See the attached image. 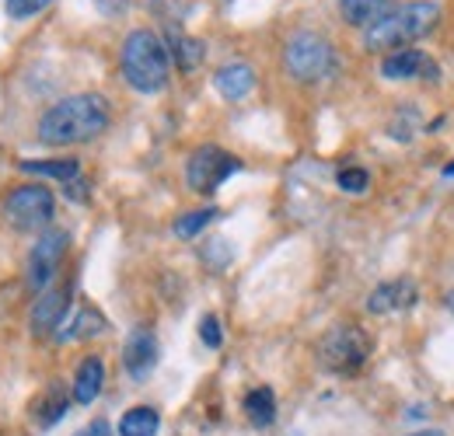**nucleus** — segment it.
Instances as JSON below:
<instances>
[{"label": "nucleus", "mask_w": 454, "mask_h": 436, "mask_svg": "<svg viewBox=\"0 0 454 436\" xmlns=\"http://www.w3.org/2000/svg\"><path fill=\"white\" fill-rule=\"evenodd\" d=\"M109 129V102L102 95H70L57 102L53 109L43 112L39 119V140L50 147H74L91 144Z\"/></svg>", "instance_id": "1"}, {"label": "nucleus", "mask_w": 454, "mask_h": 436, "mask_svg": "<svg viewBox=\"0 0 454 436\" xmlns=\"http://www.w3.org/2000/svg\"><path fill=\"white\" fill-rule=\"evenodd\" d=\"M119 66H122L126 84L133 91H140V95H158V91L168 88V46L154 32H147V28H137V32L126 35L122 53H119Z\"/></svg>", "instance_id": "2"}, {"label": "nucleus", "mask_w": 454, "mask_h": 436, "mask_svg": "<svg viewBox=\"0 0 454 436\" xmlns=\"http://www.w3.org/2000/svg\"><path fill=\"white\" fill-rule=\"evenodd\" d=\"M441 21V7L434 0H412V4H402L392 14H385L378 25L367 28V50L374 53H385V50H405L412 46L416 39L430 35Z\"/></svg>", "instance_id": "3"}, {"label": "nucleus", "mask_w": 454, "mask_h": 436, "mask_svg": "<svg viewBox=\"0 0 454 436\" xmlns=\"http://www.w3.org/2000/svg\"><path fill=\"white\" fill-rule=\"evenodd\" d=\"M371 349H374V342L360 325H336L318 339L315 353H318V367L322 370L349 378V374L364 370V363L371 360Z\"/></svg>", "instance_id": "4"}, {"label": "nucleus", "mask_w": 454, "mask_h": 436, "mask_svg": "<svg viewBox=\"0 0 454 436\" xmlns=\"http://www.w3.org/2000/svg\"><path fill=\"white\" fill-rule=\"evenodd\" d=\"M284 63L286 74L297 84H318V81H325L336 70V50H333L329 39H322L315 32H297L286 43Z\"/></svg>", "instance_id": "5"}, {"label": "nucleus", "mask_w": 454, "mask_h": 436, "mask_svg": "<svg viewBox=\"0 0 454 436\" xmlns=\"http://www.w3.org/2000/svg\"><path fill=\"white\" fill-rule=\"evenodd\" d=\"M0 214L14 230H46L57 217V199L43 182H28L4 196Z\"/></svg>", "instance_id": "6"}, {"label": "nucleus", "mask_w": 454, "mask_h": 436, "mask_svg": "<svg viewBox=\"0 0 454 436\" xmlns=\"http://www.w3.org/2000/svg\"><path fill=\"white\" fill-rule=\"evenodd\" d=\"M234 171H241V161L234 154H227L224 147H217V144H203L185 161V182H189L192 192L214 196Z\"/></svg>", "instance_id": "7"}, {"label": "nucleus", "mask_w": 454, "mask_h": 436, "mask_svg": "<svg viewBox=\"0 0 454 436\" xmlns=\"http://www.w3.org/2000/svg\"><path fill=\"white\" fill-rule=\"evenodd\" d=\"M67 245H70V234L63 227H46L39 234V241L32 245L28 262H25V279H28L32 293H43L53 283V276L59 273V262L67 255Z\"/></svg>", "instance_id": "8"}, {"label": "nucleus", "mask_w": 454, "mask_h": 436, "mask_svg": "<svg viewBox=\"0 0 454 436\" xmlns=\"http://www.w3.org/2000/svg\"><path fill=\"white\" fill-rule=\"evenodd\" d=\"M67 308H70V286H46L43 293H35V304L28 311V331L35 339L57 335V328L63 325Z\"/></svg>", "instance_id": "9"}, {"label": "nucleus", "mask_w": 454, "mask_h": 436, "mask_svg": "<svg viewBox=\"0 0 454 436\" xmlns=\"http://www.w3.org/2000/svg\"><path fill=\"white\" fill-rule=\"evenodd\" d=\"M122 367L133 381H147L158 367V339L151 328H133L122 346Z\"/></svg>", "instance_id": "10"}, {"label": "nucleus", "mask_w": 454, "mask_h": 436, "mask_svg": "<svg viewBox=\"0 0 454 436\" xmlns=\"http://www.w3.org/2000/svg\"><path fill=\"white\" fill-rule=\"evenodd\" d=\"M381 77L388 81H412V77H427V81H437L441 70L423 50H395L381 59Z\"/></svg>", "instance_id": "11"}, {"label": "nucleus", "mask_w": 454, "mask_h": 436, "mask_svg": "<svg viewBox=\"0 0 454 436\" xmlns=\"http://www.w3.org/2000/svg\"><path fill=\"white\" fill-rule=\"evenodd\" d=\"M416 300H419V290L412 279H388L367 297V311L371 315H395V311L416 308Z\"/></svg>", "instance_id": "12"}, {"label": "nucleus", "mask_w": 454, "mask_h": 436, "mask_svg": "<svg viewBox=\"0 0 454 436\" xmlns=\"http://www.w3.org/2000/svg\"><path fill=\"white\" fill-rule=\"evenodd\" d=\"M70 401H74V394L67 391V384L50 381L46 384V391H43V394L35 398V405H32V419H35L43 430H50V426H57L59 419L67 416Z\"/></svg>", "instance_id": "13"}, {"label": "nucleus", "mask_w": 454, "mask_h": 436, "mask_svg": "<svg viewBox=\"0 0 454 436\" xmlns=\"http://www.w3.org/2000/svg\"><path fill=\"white\" fill-rule=\"evenodd\" d=\"M214 88L227 102H241V98H248L255 91V70L248 63H224L214 74Z\"/></svg>", "instance_id": "14"}, {"label": "nucleus", "mask_w": 454, "mask_h": 436, "mask_svg": "<svg viewBox=\"0 0 454 436\" xmlns=\"http://www.w3.org/2000/svg\"><path fill=\"white\" fill-rule=\"evenodd\" d=\"M102 387H106V363H102V356L81 360V367H77V374H74V384H70L74 401H77V405H91V401L102 394Z\"/></svg>", "instance_id": "15"}, {"label": "nucleus", "mask_w": 454, "mask_h": 436, "mask_svg": "<svg viewBox=\"0 0 454 436\" xmlns=\"http://www.w3.org/2000/svg\"><path fill=\"white\" fill-rule=\"evenodd\" d=\"M241 409H245V416H248V423H252L255 430L273 426V419H277V394H273V387H266V384L252 387V391L245 394Z\"/></svg>", "instance_id": "16"}, {"label": "nucleus", "mask_w": 454, "mask_h": 436, "mask_svg": "<svg viewBox=\"0 0 454 436\" xmlns=\"http://www.w3.org/2000/svg\"><path fill=\"white\" fill-rule=\"evenodd\" d=\"M342 18L356 28H371L378 25L385 14H392V0H340Z\"/></svg>", "instance_id": "17"}, {"label": "nucleus", "mask_w": 454, "mask_h": 436, "mask_svg": "<svg viewBox=\"0 0 454 436\" xmlns=\"http://www.w3.org/2000/svg\"><path fill=\"white\" fill-rule=\"evenodd\" d=\"M25 175H39V178H57L63 185L81 178V161L77 158H53V161H18Z\"/></svg>", "instance_id": "18"}, {"label": "nucleus", "mask_w": 454, "mask_h": 436, "mask_svg": "<svg viewBox=\"0 0 454 436\" xmlns=\"http://www.w3.org/2000/svg\"><path fill=\"white\" fill-rule=\"evenodd\" d=\"M109 328V322L95 311V308H81L77 315H74V322L63 328V331H57L59 342H84V339H95V335H102Z\"/></svg>", "instance_id": "19"}, {"label": "nucleus", "mask_w": 454, "mask_h": 436, "mask_svg": "<svg viewBox=\"0 0 454 436\" xmlns=\"http://www.w3.org/2000/svg\"><path fill=\"white\" fill-rule=\"evenodd\" d=\"M168 56H175V63H178V70H196L200 63H203V56H207V50H203V43L200 39H192V35H182L175 25L168 28Z\"/></svg>", "instance_id": "20"}, {"label": "nucleus", "mask_w": 454, "mask_h": 436, "mask_svg": "<svg viewBox=\"0 0 454 436\" xmlns=\"http://www.w3.org/2000/svg\"><path fill=\"white\" fill-rule=\"evenodd\" d=\"M158 430H161V416L151 405H137L119 419V436H158Z\"/></svg>", "instance_id": "21"}, {"label": "nucleus", "mask_w": 454, "mask_h": 436, "mask_svg": "<svg viewBox=\"0 0 454 436\" xmlns=\"http://www.w3.org/2000/svg\"><path fill=\"white\" fill-rule=\"evenodd\" d=\"M221 217V210L217 206H207V210H192V214H182V217L175 220V234L178 237H196L203 227H210L214 220Z\"/></svg>", "instance_id": "22"}, {"label": "nucleus", "mask_w": 454, "mask_h": 436, "mask_svg": "<svg viewBox=\"0 0 454 436\" xmlns=\"http://www.w3.org/2000/svg\"><path fill=\"white\" fill-rule=\"evenodd\" d=\"M53 0H4V11H7V18L11 21H28V18H35L39 11H46Z\"/></svg>", "instance_id": "23"}, {"label": "nucleus", "mask_w": 454, "mask_h": 436, "mask_svg": "<svg viewBox=\"0 0 454 436\" xmlns=\"http://www.w3.org/2000/svg\"><path fill=\"white\" fill-rule=\"evenodd\" d=\"M336 182H340L342 192H349V196H360V192H367V185H371V175H367L364 167H342L340 175H336Z\"/></svg>", "instance_id": "24"}, {"label": "nucleus", "mask_w": 454, "mask_h": 436, "mask_svg": "<svg viewBox=\"0 0 454 436\" xmlns=\"http://www.w3.org/2000/svg\"><path fill=\"white\" fill-rule=\"evenodd\" d=\"M200 339H203V346H210V349H221V346H224V328H221V318H217V315H203V322H200Z\"/></svg>", "instance_id": "25"}, {"label": "nucleus", "mask_w": 454, "mask_h": 436, "mask_svg": "<svg viewBox=\"0 0 454 436\" xmlns=\"http://www.w3.org/2000/svg\"><path fill=\"white\" fill-rule=\"evenodd\" d=\"M74 436H113V430H109V423H106V419H95V423H88L84 430H77Z\"/></svg>", "instance_id": "26"}, {"label": "nucleus", "mask_w": 454, "mask_h": 436, "mask_svg": "<svg viewBox=\"0 0 454 436\" xmlns=\"http://www.w3.org/2000/svg\"><path fill=\"white\" fill-rule=\"evenodd\" d=\"M444 304H448V311H451V315H454V290H451V293H448V297H444Z\"/></svg>", "instance_id": "27"}, {"label": "nucleus", "mask_w": 454, "mask_h": 436, "mask_svg": "<svg viewBox=\"0 0 454 436\" xmlns=\"http://www.w3.org/2000/svg\"><path fill=\"white\" fill-rule=\"evenodd\" d=\"M412 436H444L441 430H423V433H412Z\"/></svg>", "instance_id": "28"}, {"label": "nucleus", "mask_w": 454, "mask_h": 436, "mask_svg": "<svg viewBox=\"0 0 454 436\" xmlns=\"http://www.w3.org/2000/svg\"><path fill=\"white\" fill-rule=\"evenodd\" d=\"M444 175H448V178H454V161L448 164V167H444Z\"/></svg>", "instance_id": "29"}]
</instances>
